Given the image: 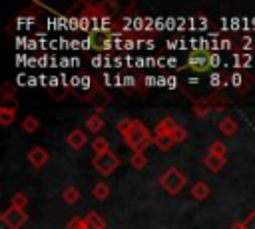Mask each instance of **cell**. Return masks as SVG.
<instances>
[{
  "mask_svg": "<svg viewBox=\"0 0 255 229\" xmlns=\"http://www.w3.org/2000/svg\"><path fill=\"white\" fill-rule=\"evenodd\" d=\"M116 127H118V131L122 133L124 143H126L131 151H145V147L153 143V135L149 133V129L145 127V123L139 121V119L124 117V119L118 121Z\"/></svg>",
  "mask_w": 255,
  "mask_h": 229,
  "instance_id": "1",
  "label": "cell"
},
{
  "mask_svg": "<svg viewBox=\"0 0 255 229\" xmlns=\"http://www.w3.org/2000/svg\"><path fill=\"white\" fill-rule=\"evenodd\" d=\"M159 185H161L167 193L175 195V193L185 185V175H183V171L177 169V167H167V169L161 173V177H159Z\"/></svg>",
  "mask_w": 255,
  "mask_h": 229,
  "instance_id": "2",
  "label": "cell"
},
{
  "mask_svg": "<svg viewBox=\"0 0 255 229\" xmlns=\"http://www.w3.org/2000/svg\"><path fill=\"white\" fill-rule=\"evenodd\" d=\"M155 133L169 135V137H173L175 143H181V141H185V137H187V131H185L173 117H163L161 121H157V125H155Z\"/></svg>",
  "mask_w": 255,
  "mask_h": 229,
  "instance_id": "3",
  "label": "cell"
},
{
  "mask_svg": "<svg viewBox=\"0 0 255 229\" xmlns=\"http://www.w3.org/2000/svg\"><path fill=\"white\" fill-rule=\"evenodd\" d=\"M92 165L96 167V171H98L100 175H112V173L120 167V157L110 149V151H106V153H102V155H96V157L92 159Z\"/></svg>",
  "mask_w": 255,
  "mask_h": 229,
  "instance_id": "4",
  "label": "cell"
},
{
  "mask_svg": "<svg viewBox=\"0 0 255 229\" xmlns=\"http://www.w3.org/2000/svg\"><path fill=\"white\" fill-rule=\"evenodd\" d=\"M2 223H4V227L6 229H22V225L26 223V219H28V215L24 213V209H18V207H8L4 213H2Z\"/></svg>",
  "mask_w": 255,
  "mask_h": 229,
  "instance_id": "5",
  "label": "cell"
},
{
  "mask_svg": "<svg viewBox=\"0 0 255 229\" xmlns=\"http://www.w3.org/2000/svg\"><path fill=\"white\" fill-rule=\"evenodd\" d=\"M187 66L193 70V72H205L209 68V54L197 50V52H191L189 54V60H187Z\"/></svg>",
  "mask_w": 255,
  "mask_h": 229,
  "instance_id": "6",
  "label": "cell"
},
{
  "mask_svg": "<svg viewBox=\"0 0 255 229\" xmlns=\"http://www.w3.org/2000/svg\"><path fill=\"white\" fill-rule=\"evenodd\" d=\"M26 157H28V161H30V165L34 169H42L50 159V155H48V151L44 147H32Z\"/></svg>",
  "mask_w": 255,
  "mask_h": 229,
  "instance_id": "7",
  "label": "cell"
},
{
  "mask_svg": "<svg viewBox=\"0 0 255 229\" xmlns=\"http://www.w3.org/2000/svg\"><path fill=\"white\" fill-rule=\"evenodd\" d=\"M66 143H68L74 151H80V149L88 143V137H86V133H84L82 129H72V131L66 135Z\"/></svg>",
  "mask_w": 255,
  "mask_h": 229,
  "instance_id": "8",
  "label": "cell"
},
{
  "mask_svg": "<svg viewBox=\"0 0 255 229\" xmlns=\"http://www.w3.org/2000/svg\"><path fill=\"white\" fill-rule=\"evenodd\" d=\"M86 229H106V221L98 211H88L84 217Z\"/></svg>",
  "mask_w": 255,
  "mask_h": 229,
  "instance_id": "9",
  "label": "cell"
},
{
  "mask_svg": "<svg viewBox=\"0 0 255 229\" xmlns=\"http://www.w3.org/2000/svg\"><path fill=\"white\" fill-rule=\"evenodd\" d=\"M191 195H193V199H197V201H205V199L211 195V187H209L205 181H197V183H193V187H191Z\"/></svg>",
  "mask_w": 255,
  "mask_h": 229,
  "instance_id": "10",
  "label": "cell"
},
{
  "mask_svg": "<svg viewBox=\"0 0 255 229\" xmlns=\"http://www.w3.org/2000/svg\"><path fill=\"white\" fill-rule=\"evenodd\" d=\"M219 131L223 133V135H227V137H231V135H235L237 131H239V125H237V121L233 119V117H223L221 121H219Z\"/></svg>",
  "mask_w": 255,
  "mask_h": 229,
  "instance_id": "11",
  "label": "cell"
},
{
  "mask_svg": "<svg viewBox=\"0 0 255 229\" xmlns=\"http://www.w3.org/2000/svg\"><path fill=\"white\" fill-rule=\"evenodd\" d=\"M203 163L211 169V171H219V169H223L225 167V163H227V159L225 157H221V155H213V153H207V157L203 159Z\"/></svg>",
  "mask_w": 255,
  "mask_h": 229,
  "instance_id": "12",
  "label": "cell"
},
{
  "mask_svg": "<svg viewBox=\"0 0 255 229\" xmlns=\"http://www.w3.org/2000/svg\"><path fill=\"white\" fill-rule=\"evenodd\" d=\"M153 143L159 147V151H169V149L175 145L173 137H169V135H163V133H153Z\"/></svg>",
  "mask_w": 255,
  "mask_h": 229,
  "instance_id": "13",
  "label": "cell"
},
{
  "mask_svg": "<svg viewBox=\"0 0 255 229\" xmlns=\"http://www.w3.org/2000/svg\"><path fill=\"white\" fill-rule=\"evenodd\" d=\"M86 127H88L92 133L102 131V129H104V119H102V115H100V114H92V115H88V119H86Z\"/></svg>",
  "mask_w": 255,
  "mask_h": 229,
  "instance_id": "14",
  "label": "cell"
},
{
  "mask_svg": "<svg viewBox=\"0 0 255 229\" xmlns=\"http://www.w3.org/2000/svg\"><path fill=\"white\" fill-rule=\"evenodd\" d=\"M92 195H94L98 201H104V199H108V197H110V185H108L106 181H100V183H96V185L92 187Z\"/></svg>",
  "mask_w": 255,
  "mask_h": 229,
  "instance_id": "15",
  "label": "cell"
},
{
  "mask_svg": "<svg viewBox=\"0 0 255 229\" xmlns=\"http://www.w3.org/2000/svg\"><path fill=\"white\" fill-rule=\"evenodd\" d=\"M92 151H94L96 155H102V153L110 151V143H108V139L102 137V135L94 137V141H92Z\"/></svg>",
  "mask_w": 255,
  "mask_h": 229,
  "instance_id": "16",
  "label": "cell"
},
{
  "mask_svg": "<svg viewBox=\"0 0 255 229\" xmlns=\"http://www.w3.org/2000/svg\"><path fill=\"white\" fill-rule=\"evenodd\" d=\"M62 199H64V203L74 205V203L80 199V191H78L74 185H68V187H64V191H62Z\"/></svg>",
  "mask_w": 255,
  "mask_h": 229,
  "instance_id": "17",
  "label": "cell"
},
{
  "mask_svg": "<svg viewBox=\"0 0 255 229\" xmlns=\"http://www.w3.org/2000/svg\"><path fill=\"white\" fill-rule=\"evenodd\" d=\"M129 163H131L133 169H143L145 163H147V157H145L143 151H133L131 157H129Z\"/></svg>",
  "mask_w": 255,
  "mask_h": 229,
  "instance_id": "18",
  "label": "cell"
},
{
  "mask_svg": "<svg viewBox=\"0 0 255 229\" xmlns=\"http://www.w3.org/2000/svg\"><path fill=\"white\" fill-rule=\"evenodd\" d=\"M16 117V108H0V123L10 125Z\"/></svg>",
  "mask_w": 255,
  "mask_h": 229,
  "instance_id": "19",
  "label": "cell"
},
{
  "mask_svg": "<svg viewBox=\"0 0 255 229\" xmlns=\"http://www.w3.org/2000/svg\"><path fill=\"white\" fill-rule=\"evenodd\" d=\"M22 127H24L26 133H36V131L40 129V121H38L34 115H26L24 121H22Z\"/></svg>",
  "mask_w": 255,
  "mask_h": 229,
  "instance_id": "20",
  "label": "cell"
},
{
  "mask_svg": "<svg viewBox=\"0 0 255 229\" xmlns=\"http://www.w3.org/2000/svg\"><path fill=\"white\" fill-rule=\"evenodd\" d=\"M10 205L12 207H18V209H24L28 205V197L24 193H14L12 199H10Z\"/></svg>",
  "mask_w": 255,
  "mask_h": 229,
  "instance_id": "21",
  "label": "cell"
},
{
  "mask_svg": "<svg viewBox=\"0 0 255 229\" xmlns=\"http://www.w3.org/2000/svg\"><path fill=\"white\" fill-rule=\"evenodd\" d=\"M207 153H213V155H221V157H225L227 147H225V143H223V141H213Z\"/></svg>",
  "mask_w": 255,
  "mask_h": 229,
  "instance_id": "22",
  "label": "cell"
},
{
  "mask_svg": "<svg viewBox=\"0 0 255 229\" xmlns=\"http://www.w3.org/2000/svg\"><path fill=\"white\" fill-rule=\"evenodd\" d=\"M66 229H86V223H84V217H72L66 225Z\"/></svg>",
  "mask_w": 255,
  "mask_h": 229,
  "instance_id": "23",
  "label": "cell"
},
{
  "mask_svg": "<svg viewBox=\"0 0 255 229\" xmlns=\"http://www.w3.org/2000/svg\"><path fill=\"white\" fill-rule=\"evenodd\" d=\"M193 112H195V115H197V117H207V114L211 112V108H209V106L195 104V106H193Z\"/></svg>",
  "mask_w": 255,
  "mask_h": 229,
  "instance_id": "24",
  "label": "cell"
},
{
  "mask_svg": "<svg viewBox=\"0 0 255 229\" xmlns=\"http://www.w3.org/2000/svg\"><path fill=\"white\" fill-rule=\"evenodd\" d=\"M243 227H245V229H255V209L243 219Z\"/></svg>",
  "mask_w": 255,
  "mask_h": 229,
  "instance_id": "25",
  "label": "cell"
},
{
  "mask_svg": "<svg viewBox=\"0 0 255 229\" xmlns=\"http://www.w3.org/2000/svg\"><path fill=\"white\" fill-rule=\"evenodd\" d=\"M12 96H14V86H12V84H4V86H2V98L8 100V98H12Z\"/></svg>",
  "mask_w": 255,
  "mask_h": 229,
  "instance_id": "26",
  "label": "cell"
},
{
  "mask_svg": "<svg viewBox=\"0 0 255 229\" xmlns=\"http://www.w3.org/2000/svg\"><path fill=\"white\" fill-rule=\"evenodd\" d=\"M217 62H219L217 56H209V66H217Z\"/></svg>",
  "mask_w": 255,
  "mask_h": 229,
  "instance_id": "27",
  "label": "cell"
},
{
  "mask_svg": "<svg viewBox=\"0 0 255 229\" xmlns=\"http://www.w3.org/2000/svg\"><path fill=\"white\" fill-rule=\"evenodd\" d=\"M229 229H245V227H243V221H237V223H233Z\"/></svg>",
  "mask_w": 255,
  "mask_h": 229,
  "instance_id": "28",
  "label": "cell"
},
{
  "mask_svg": "<svg viewBox=\"0 0 255 229\" xmlns=\"http://www.w3.org/2000/svg\"><path fill=\"white\" fill-rule=\"evenodd\" d=\"M211 84H213V86H217V84H219V78H217V76H213V78H211Z\"/></svg>",
  "mask_w": 255,
  "mask_h": 229,
  "instance_id": "29",
  "label": "cell"
}]
</instances>
